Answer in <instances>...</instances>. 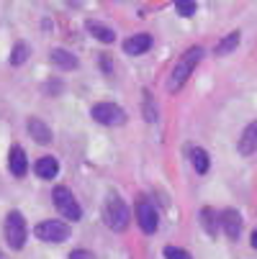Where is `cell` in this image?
<instances>
[{
  "label": "cell",
  "instance_id": "24",
  "mask_svg": "<svg viewBox=\"0 0 257 259\" xmlns=\"http://www.w3.org/2000/svg\"><path fill=\"white\" fill-rule=\"evenodd\" d=\"M0 259H6V256H3V254H0Z\"/></svg>",
  "mask_w": 257,
  "mask_h": 259
},
{
  "label": "cell",
  "instance_id": "20",
  "mask_svg": "<svg viewBox=\"0 0 257 259\" xmlns=\"http://www.w3.org/2000/svg\"><path fill=\"white\" fill-rule=\"evenodd\" d=\"M175 11L180 13V16H196V3H175Z\"/></svg>",
  "mask_w": 257,
  "mask_h": 259
},
{
  "label": "cell",
  "instance_id": "16",
  "mask_svg": "<svg viewBox=\"0 0 257 259\" xmlns=\"http://www.w3.org/2000/svg\"><path fill=\"white\" fill-rule=\"evenodd\" d=\"M191 162H193V169L198 172V175H206L208 172V154L203 152V149H191Z\"/></svg>",
  "mask_w": 257,
  "mask_h": 259
},
{
  "label": "cell",
  "instance_id": "2",
  "mask_svg": "<svg viewBox=\"0 0 257 259\" xmlns=\"http://www.w3.org/2000/svg\"><path fill=\"white\" fill-rule=\"evenodd\" d=\"M103 221H105V226L114 229V231H124L129 226V208H126V203L119 195H108L105 198Z\"/></svg>",
  "mask_w": 257,
  "mask_h": 259
},
{
  "label": "cell",
  "instance_id": "7",
  "mask_svg": "<svg viewBox=\"0 0 257 259\" xmlns=\"http://www.w3.org/2000/svg\"><path fill=\"white\" fill-rule=\"evenodd\" d=\"M136 221H139V226H141L144 234H155L157 226H160V215H157L155 205L146 203V200L136 203Z\"/></svg>",
  "mask_w": 257,
  "mask_h": 259
},
{
  "label": "cell",
  "instance_id": "23",
  "mask_svg": "<svg viewBox=\"0 0 257 259\" xmlns=\"http://www.w3.org/2000/svg\"><path fill=\"white\" fill-rule=\"evenodd\" d=\"M249 241H252V246H254V249H257V229H254V231H252V239H249Z\"/></svg>",
  "mask_w": 257,
  "mask_h": 259
},
{
  "label": "cell",
  "instance_id": "4",
  "mask_svg": "<svg viewBox=\"0 0 257 259\" xmlns=\"http://www.w3.org/2000/svg\"><path fill=\"white\" fill-rule=\"evenodd\" d=\"M90 116H93L98 123H103V126H124V123H126L124 108H119L116 103H98V105H93Z\"/></svg>",
  "mask_w": 257,
  "mask_h": 259
},
{
  "label": "cell",
  "instance_id": "5",
  "mask_svg": "<svg viewBox=\"0 0 257 259\" xmlns=\"http://www.w3.org/2000/svg\"><path fill=\"white\" fill-rule=\"evenodd\" d=\"M36 239H42V241H49V244H59L69 236V226L62 224V221H42V224H36L33 229Z\"/></svg>",
  "mask_w": 257,
  "mask_h": 259
},
{
  "label": "cell",
  "instance_id": "22",
  "mask_svg": "<svg viewBox=\"0 0 257 259\" xmlns=\"http://www.w3.org/2000/svg\"><path fill=\"white\" fill-rule=\"evenodd\" d=\"M69 259H90V254H88V251H72Z\"/></svg>",
  "mask_w": 257,
  "mask_h": 259
},
{
  "label": "cell",
  "instance_id": "12",
  "mask_svg": "<svg viewBox=\"0 0 257 259\" xmlns=\"http://www.w3.org/2000/svg\"><path fill=\"white\" fill-rule=\"evenodd\" d=\"M254 149H257V121H252V123L244 128L242 139H239V152H242V154H252Z\"/></svg>",
  "mask_w": 257,
  "mask_h": 259
},
{
  "label": "cell",
  "instance_id": "19",
  "mask_svg": "<svg viewBox=\"0 0 257 259\" xmlns=\"http://www.w3.org/2000/svg\"><path fill=\"white\" fill-rule=\"evenodd\" d=\"M26 54H28V49H26L23 44H18V47L13 49V54H11V64H16V67L23 64V62H26Z\"/></svg>",
  "mask_w": 257,
  "mask_h": 259
},
{
  "label": "cell",
  "instance_id": "13",
  "mask_svg": "<svg viewBox=\"0 0 257 259\" xmlns=\"http://www.w3.org/2000/svg\"><path fill=\"white\" fill-rule=\"evenodd\" d=\"M33 169H36V175H39V177L52 180V177H57V172H59V162H57L54 157H42L39 162L33 164Z\"/></svg>",
  "mask_w": 257,
  "mask_h": 259
},
{
  "label": "cell",
  "instance_id": "9",
  "mask_svg": "<svg viewBox=\"0 0 257 259\" xmlns=\"http://www.w3.org/2000/svg\"><path fill=\"white\" fill-rule=\"evenodd\" d=\"M152 49V36L150 33H134L131 39L124 41V52L126 54H144Z\"/></svg>",
  "mask_w": 257,
  "mask_h": 259
},
{
  "label": "cell",
  "instance_id": "17",
  "mask_svg": "<svg viewBox=\"0 0 257 259\" xmlns=\"http://www.w3.org/2000/svg\"><path fill=\"white\" fill-rule=\"evenodd\" d=\"M237 44H239V31H234V33H229V36H227V39H224L222 44H218V47H216V54H227V52H232V49H234Z\"/></svg>",
  "mask_w": 257,
  "mask_h": 259
},
{
  "label": "cell",
  "instance_id": "21",
  "mask_svg": "<svg viewBox=\"0 0 257 259\" xmlns=\"http://www.w3.org/2000/svg\"><path fill=\"white\" fill-rule=\"evenodd\" d=\"M211 215H213V213H211L208 208H206V210H201V218L206 221V224H203V226H206V231H208V234H216V226H213V221H211Z\"/></svg>",
  "mask_w": 257,
  "mask_h": 259
},
{
  "label": "cell",
  "instance_id": "3",
  "mask_svg": "<svg viewBox=\"0 0 257 259\" xmlns=\"http://www.w3.org/2000/svg\"><path fill=\"white\" fill-rule=\"evenodd\" d=\"M3 234H6V241L13 246V249H23L26 244V236H28V229H26V221L18 210H11L6 215V226H3Z\"/></svg>",
  "mask_w": 257,
  "mask_h": 259
},
{
  "label": "cell",
  "instance_id": "14",
  "mask_svg": "<svg viewBox=\"0 0 257 259\" xmlns=\"http://www.w3.org/2000/svg\"><path fill=\"white\" fill-rule=\"evenodd\" d=\"M88 31L95 36L98 41H103V44H114L116 41V33L111 31V28H105V26H100L98 21H88Z\"/></svg>",
  "mask_w": 257,
  "mask_h": 259
},
{
  "label": "cell",
  "instance_id": "11",
  "mask_svg": "<svg viewBox=\"0 0 257 259\" xmlns=\"http://www.w3.org/2000/svg\"><path fill=\"white\" fill-rule=\"evenodd\" d=\"M28 134L39 144H52V128L42 118H28Z\"/></svg>",
  "mask_w": 257,
  "mask_h": 259
},
{
  "label": "cell",
  "instance_id": "8",
  "mask_svg": "<svg viewBox=\"0 0 257 259\" xmlns=\"http://www.w3.org/2000/svg\"><path fill=\"white\" fill-rule=\"evenodd\" d=\"M218 221H222V229H224V234H227L229 239H239V234H242V215H239L237 210L227 208Z\"/></svg>",
  "mask_w": 257,
  "mask_h": 259
},
{
  "label": "cell",
  "instance_id": "18",
  "mask_svg": "<svg viewBox=\"0 0 257 259\" xmlns=\"http://www.w3.org/2000/svg\"><path fill=\"white\" fill-rule=\"evenodd\" d=\"M165 259H193L186 249H177V246H165Z\"/></svg>",
  "mask_w": 257,
  "mask_h": 259
},
{
  "label": "cell",
  "instance_id": "15",
  "mask_svg": "<svg viewBox=\"0 0 257 259\" xmlns=\"http://www.w3.org/2000/svg\"><path fill=\"white\" fill-rule=\"evenodd\" d=\"M52 62H54L57 67H62V69H75V67H78V57L69 54V52H64V49H54V52H52Z\"/></svg>",
  "mask_w": 257,
  "mask_h": 259
},
{
  "label": "cell",
  "instance_id": "1",
  "mask_svg": "<svg viewBox=\"0 0 257 259\" xmlns=\"http://www.w3.org/2000/svg\"><path fill=\"white\" fill-rule=\"evenodd\" d=\"M201 57H203V49H201V47H191L186 54L177 59V64H175V69H172V75H170V82H167V88H170L172 93L186 85V80L191 77V72H193L196 64L201 62Z\"/></svg>",
  "mask_w": 257,
  "mask_h": 259
},
{
  "label": "cell",
  "instance_id": "10",
  "mask_svg": "<svg viewBox=\"0 0 257 259\" xmlns=\"http://www.w3.org/2000/svg\"><path fill=\"white\" fill-rule=\"evenodd\" d=\"M8 167L16 177H23L28 172V159H26V152L21 149V146H13L11 154H8Z\"/></svg>",
  "mask_w": 257,
  "mask_h": 259
},
{
  "label": "cell",
  "instance_id": "6",
  "mask_svg": "<svg viewBox=\"0 0 257 259\" xmlns=\"http://www.w3.org/2000/svg\"><path fill=\"white\" fill-rule=\"evenodd\" d=\"M54 205L67 221H80L83 218V210H80L75 195H72L67 188H54Z\"/></svg>",
  "mask_w": 257,
  "mask_h": 259
}]
</instances>
